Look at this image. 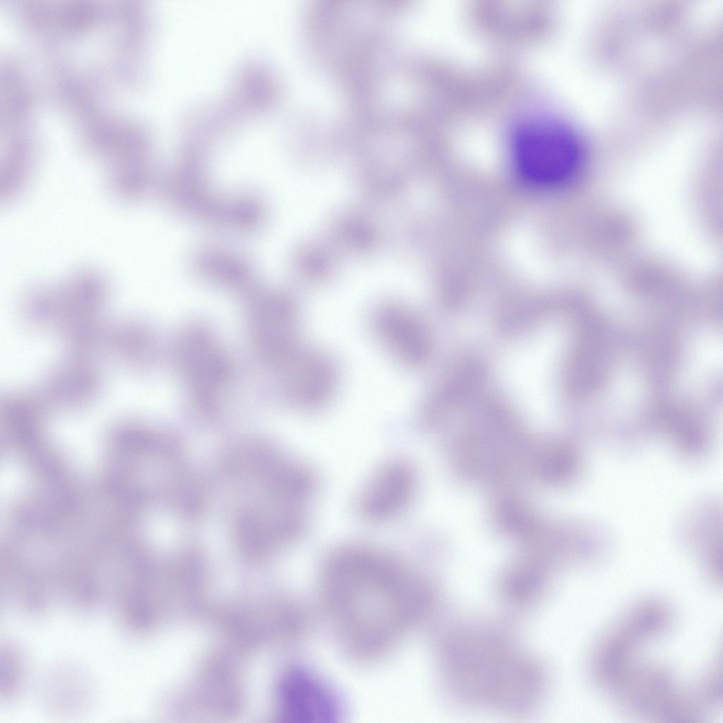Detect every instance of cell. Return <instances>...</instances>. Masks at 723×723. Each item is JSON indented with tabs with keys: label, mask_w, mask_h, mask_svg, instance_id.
Returning <instances> with one entry per match:
<instances>
[{
	"label": "cell",
	"mask_w": 723,
	"mask_h": 723,
	"mask_svg": "<svg viewBox=\"0 0 723 723\" xmlns=\"http://www.w3.org/2000/svg\"><path fill=\"white\" fill-rule=\"evenodd\" d=\"M280 716L289 723L335 721L339 709L329 688L314 674L294 669L282 678L279 690Z\"/></svg>",
	"instance_id": "cell-9"
},
{
	"label": "cell",
	"mask_w": 723,
	"mask_h": 723,
	"mask_svg": "<svg viewBox=\"0 0 723 723\" xmlns=\"http://www.w3.org/2000/svg\"><path fill=\"white\" fill-rule=\"evenodd\" d=\"M539 455L538 472L548 482H566L575 477L579 470V456L568 446H553L544 448Z\"/></svg>",
	"instance_id": "cell-14"
},
{
	"label": "cell",
	"mask_w": 723,
	"mask_h": 723,
	"mask_svg": "<svg viewBox=\"0 0 723 723\" xmlns=\"http://www.w3.org/2000/svg\"><path fill=\"white\" fill-rule=\"evenodd\" d=\"M546 575L541 567L532 562H522L510 567L504 574L501 593L515 604H525L536 599L543 591Z\"/></svg>",
	"instance_id": "cell-13"
},
{
	"label": "cell",
	"mask_w": 723,
	"mask_h": 723,
	"mask_svg": "<svg viewBox=\"0 0 723 723\" xmlns=\"http://www.w3.org/2000/svg\"><path fill=\"white\" fill-rule=\"evenodd\" d=\"M202 273L217 280L229 284H240L250 277L249 268L234 256L220 251H205L198 261Z\"/></svg>",
	"instance_id": "cell-15"
},
{
	"label": "cell",
	"mask_w": 723,
	"mask_h": 723,
	"mask_svg": "<svg viewBox=\"0 0 723 723\" xmlns=\"http://www.w3.org/2000/svg\"><path fill=\"white\" fill-rule=\"evenodd\" d=\"M103 383L93 355L69 353L45 374L37 391L49 410L73 411L93 402Z\"/></svg>",
	"instance_id": "cell-7"
},
{
	"label": "cell",
	"mask_w": 723,
	"mask_h": 723,
	"mask_svg": "<svg viewBox=\"0 0 723 723\" xmlns=\"http://www.w3.org/2000/svg\"><path fill=\"white\" fill-rule=\"evenodd\" d=\"M415 477L411 467L395 462L381 469L362 492L360 510L367 520L378 522L397 515L414 494Z\"/></svg>",
	"instance_id": "cell-11"
},
{
	"label": "cell",
	"mask_w": 723,
	"mask_h": 723,
	"mask_svg": "<svg viewBox=\"0 0 723 723\" xmlns=\"http://www.w3.org/2000/svg\"><path fill=\"white\" fill-rule=\"evenodd\" d=\"M57 330L70 353L93 354L100 350L108 323L104 318L109 287L103 275L78 270L52 285Z\"/></svg>",
	"instance_id": "cell-3"
},
{
	"label": "cell",
	"mask_w": 723,
	"mask_h": 723,
	"mask_svg": "<svg viewBox=\"0 0 723 723\" xmlns=\"http://www.w3.org/2000/svg\"><path fill=\"white\" fill-rule=\"evenodd\" d=\"M1 657V689L6 698L16 695L25 678V664L21 655L11 647H6Z\"/></svg>",
	"instance_id": "cell-17"
},
{
	"label": "cell",
	"mask_w": 723,
	"mask_h": 723,
	"mask_svg": "<svg viewBox=\"0 0 723 723\" xmlns=\"http://www.w3.org/2000/svg\"><path fill=\"white\" fill-rule=\"evenodd\" d=\"M505 638L482 630L456 631L446 638L441 668L455 700L515 715L539 706L545 691L544 671Z\"/></svg>",
	"instance_id": "cell-2"
},
{
	"label": "cell",
	"mask_w": 723,
	"mask_h": 723,
	"mask_svg": "<svg viewBox=\"0 0 723 723\" xmlns=\"http://www.w3.org/2000/svg\"><path fill=\"white\" fill-rule=\"evenodd\" d=\"M496 511L500 526L510 534L528 535L536 527L535 520L528 510L515 502H503Z\"/></svg>",
	"instance_id": "cell-16"
},
{
	"label": "cell",
	"mask_w": 723,
	"mask_h": 723,
	"mask_svg": "<svg viewBox=\"0 0 723 723\" xmlns=\"http://www.w3.org/2000/svg\"><path fill=\"white\" fill-rule=\"evenodd\" d=\"M322 579L334 621L350 647L362 655L386 649L436 605L427 582L394 558L364 548L334 553Z\"/></svg>",
	"instance_id": "cell-1"
},
{
	"label": "cell",
	"mask_w": 723,
	"mask_h": 723,
	"mask_svg": "<svg viewBox=\"0 0 723 723\" xmlns=\"http://www.w3.org/2000/svg\"><path fill=\"white\" fill-rule=\"evenodd\" d=\"M513 153L522 176L539 185H556L573 178L582 160L580 143L566 124L548 118L531 119L513 136Z\"/></svg>",
	"instance_id": "cell-4"
},
{
	"label": "cell",
	"mask_w": 723,
	"mask_h": 723,
	"mask_svg": "<svg viewBox=\"0 0 723 723\" xmlns=\"http://www.w3.org/2000/svg\"><path fill=\"white\" fill-rule=\"evenodd\" d=\"M672 621L662 602L638 603L599 641L592 659V672L602 687L613 689L636 663L638 648L664 634Z\"/></svg>",
	"instance_id": "cell-5"
},
{
	"label": "cell",
	"mask_w": 723,
	"mask_h": 723,
	"mask_svg": "<svg viewBox=\"0 0 723 723\" xmlns=\"http://www.w3.org/2000/svg\"><path fill=\"white\" fill-rule=\"evenodd\" d=\"M371 327L380 343L406 367H418L431 351L428 330L418 316L407 307L385 304L371 315Z\"/></svg>",
	"instance_id": "cell-8"
},
{
	"label": "cell",
	"mask_w": 723,
	"mask_h": 723,
	"mask_svg": "<svg viewBox=\"0 0 723 723\" xmlns=\"http://www.w3.org/2000/svg\"><path fill=\"white\" fill-rule=\"evenodd\" d=\"M613 691L621 706L639 717L691 722L699 717L692 688H680L660 665L635 663Z\"/></svg>",
	"instance_id": "cell-6"
},
{
	"label": "cell",
	"mask_w": 723,
	"mask_h": 723,
	"mask_svg": "<svg viewBox=\"0 0 723 723\" xmlns=\"http://www.w3.org/2000/svg\"><path fill=\"white\" fill-rule=\"evenodd\" d=\"M152 333L145 323L134 318L108 323L101 349L126 369L140 372L148 366L153 355Z\"/></svg>",
	"instance_id": "cell-12"
},
{
	"label": "cell",
	"mask_w": 723,
	"mask_h": 723,
	"mask_svg": "<svg viewBox=\"0 0 723 723\" xmlns=\"http://www.w3.org/2000/svg\"><path fill=\"white\" fill-rule=\"evenodd\" d=\"M289 378L293 400L308 411H318L333 400L338 388L340 371L331 356L319 349H305L294 354Z\"/></svg>",
	"instance_id": "cell-10"
}]
</instances>
